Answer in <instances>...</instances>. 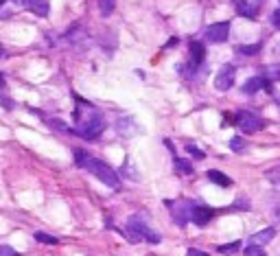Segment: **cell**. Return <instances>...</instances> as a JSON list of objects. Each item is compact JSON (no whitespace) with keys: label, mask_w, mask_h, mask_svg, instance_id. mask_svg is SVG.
Here are the masks:
<instances>
[{"label":"cell","mask_w":280,"mask_h":256,"mask_svg":"<svg viewBox=\"0 0 280 256\" xmlns=\"http://www.w3.org/2000/svg\"><path fill=\"white\" fill-rule=\"evenodd\" d=\"M75 156H77L75 160H77V164L81 166V169H86V171H90L92 175H97V178L101 182H105L107 186H119V175L114 173L112 166H107L105 162H101V160L90 156V153H86L83 149H77Z\"/></svg>","instance_id":"1"},{"label":"cell","mask_w":280,"mask_h":256,"mask_svg":"<svg viewBox=\"0 0 280 256\" xmlns=\"http://www.w3.org/2000/svg\"><path fill=\"white\" fill-rule=\"evenodd\" d=\"M127 235L131 241H149V243H160V235H156L138 215L129 217L127 221Z\"/></svg>","instance_id":"2"},{"label":"cell","mask_w":280,"mask_h":256,"mask_svg":"<svg viewBox=\"0 0 280 256\" xmlns=\"http://www.w3.org/2000/svg\"><path fill=\"white\" fill-rule=\"evenodd\" d=\"M103 129H105V121H103L101 116H94V119H86V121L79 123L77 134L88 138V140H97V138L103 134Z\"/></svg>","instance_id":"3"},{"label":"cell","mask_w":280,"mask_h":256,"mask_svg":"<svg viewBox=\"0 0 280 256\" xmlns=\"http://www.w3.org/2000/svg\"><path fill=\"white\" fill-rule=\"evenodd\" d=\"M237 125L245 131V134H254V131L265 127V121L259 119L254 112H239L237 114Z\"/></svg>","instance_id":"4"},{"label":"cell","mask_w":280,"mask_h":256,"mask_svg":"<svg viewBox=\"0 0 280 256\" xmlns=\"http://www.w3.org/2000/svg\"><path fill=\"white\" fill-rule=\"evenodd\" d=\"M234 77H237L234 66H230V64L221 66L219 72H217V77H215V88H217L219 92H228L232 88V83H234Z\"/></svg>","instance_id":"5"},{"label":"cell","mask_w":280,"mask_h":256,"mask_svg":"<svg viewBox=\"0 0 280 256\" xmlns=\"http://www.w3.org/2000/svg\"><path fill=\"white\" fill-rule=\"evenodd\" d=\"M230 38V22H217L206 29V40L212 44H221Z\"/></svg>","instance_id":"6"},{"label":"cell","mask_w":280,"mask_h":256,"mask_svg":"<svg viewBox=\"0 0 280 256\" xmlns=\"http://www.w3.org/2000/svg\"><path fill=\"white\" fill-rule=\"evenodd\" d=\"M193 204L190 202H186V200H182V202H178L173 206V219H175V223L178 225H186L188 221H190V217H193Z\"/></svg>","instance_id":"7"},{"label":"cell","mask_w":280,"mask_h":256,"mask_svg":"<svg viewBox=\"0 0 280 256\" xmlns=\"http://www.w3.org/2000/svg\"><path fill=\"white\" fill-rule=\"evenodd\" d=\"M212 208H208V206H195L193 208V217H190V221H193L195 225H206L212 219Z\"/></svg>","instance_id":"8"},{"label":"cell","mask_w":280,"mask_h":256,"mask_svg":"<svg viewBox=\"0 0 280 256\" xmlns=\"http://www.w3.org/2000/svg\"><path fill=\"white\" fill-rule=\"evenodd\" d=\"M24 5H26L29 11L35 13V16H40V18L48 16V0H24Z\"/></svg>","instance_id":"9"},{"label":"cell","mask_w":280,"mask_h":256,"mask_svg":"<svg viewBox=\"0 0 280 256\" xmlns=\"http://www.w3.org/2000/svg\"><path fill=\"white\" fill-rule=\"evenodd\" d=\"M276 237V230L274 228H265V230H261V232H256V235H252V239H249V243L252 245H267L271 239Z\"/></svg>","instance_id":"10"},{"label":"cell","mask_w":280,"mask_h":256,"mask_svg":"<svg viewBox=\"0 0 280 256\" xmlns=\"http://www.w3.org/2000/svg\"><path fill=\"white\" fill-rule=\"evenodd\" d=\"M206 57V48L202 42H190V60H193V66H200Z\"/></svg>","instance_id":"11"},{"label":"cell","mask_w":280,"mask_h":256,"mask_svg":"<svg viewBox=\"0 0 280 256\" xmlns=\"http://www.w3.org/2000/svg\"><path fill=\"white\" fill-rule=\"evenodd\" d=\"M206 175H208V180H210V182H215V184H219V186H230V184H232V180L228 178L226 173L217 171V169H210Z\"/></svg>","instance_id":"12"},{"label":"cell","mask_w":280,"mask_h":256,"mask_svg":"<svg viewBox=\"0 0 280 256\" xmlns=\"http://www.w3.org/2000/svg\"><path fill=\"white\" fill-rule=\"evenodd\" d=\"M261 88H265L263 79L261 77H252V79H247V81L243 83V92H245V94H256Z\"/></svg>","instance_id":"13"},{"label":"cell","mask_w":280,"mask_h":256,"mask_svg":"<svg viewBox=\"0 0 280 256\" xmlns=\"http://www.w3.org/2000/svg\"><path fill=\"white\" fill-rule=\"evenodd\" d=\"M234 3V7H237V11L241 13V16H245V18H249V20H254L256 18V7H247L245 5V0H232Z\"/></svg>","instance_id":"14"},{"label":"cell","mask_w":280,"mask_h":256,"mask_svg":"<svg viewBox=\"0 0 280 256\" xmlns=\"http://www.w3.org/2000/svg\"><path fill=\"white\" fill-rule=\"evenodd\" d=\"M265 77L269 79V81H280V64H271L265 68Z\"/></svg>","instance_id":"15"},{"label":"cell","mask_w":280,"mask_h":256,"mask_svg":"<svg viewBox=\"0 0 280 256\" xmlns=\"http://www.w3.org/2000/svg\"><path fill=\"white\" fill-rule=\"evenodd\" d=\"M219 254H234L241 250V241H232V243H226V245H219L217 247Z\"/></svg>","instance_id":"16"},{"label":"cell","mask_w":280,"mask_h":256,"mask_svg":"<svg viewBox=\"0 0 280 256\" xmlns=\"http://www.w3.org/2000/svg\"><path fill=\"white\" fill-rule=\"evenodd\" d=\"M173 162H175V169H178L180 173H184V175H190L193 173V166H190L186 160H182V158H173Z\"/></svg>","instance_id":"17"},{"label":"cell","mask_w":280,"mask_h":256,"mask_svg":"<svg viewBox=\"0 0 280 256\" xmlns=\"http://www.w3.org/2000/svg\"><path fill=\"white\" fill-rule=\"evenodd\" d=\"M114 0H99V9H101V13L103 16H109V13L114 11Z\"/></svg>","instance_id":"18"},{"label":"cell","mask_w":280,"mask_h":256,"mask_svg":"<svg viewBox=\"0 0 280 256\" xmlns=\"http://www.w3.org/2000/svg\"><path fill=\"white\" fill-rule=\"evenodd\" d=\"M35 239L42 241V243H48V245H57V243H60V239H57V237L44 235V232H35Z\"/></svg>","instance_id":"19"},{"label":"cell","mask_w":280,"mask_h":256,"mask_svg":"<svg viewBox=\"0 0 280 256\" xmlns=\"http://www.w3.org/2000/svg\"><path fill=\"white\" fill-rule=\"evenodd\" d=\"M230 149H232V151H243V149H245V140H243L241 136L230 138Z\"/></svg>","instance_id":"20"},{"label":"cell","mask_w":280,"mask_h":256,"mask_svg":"<svg viewBox=\"0 0 280 256\" xmlns=\"http://www.w3.org/2000/svg\"><path fill=\"white\" fill-rule=\"evenodd\" d=\"M245 256H267V254H265L261 245H249V247H245Z\"/></svg>","instance_id":"21"},{"label":"cell","mask_w":280,"mask_h":256,"mask_svg":"<svg viewBox=\"0 0 280 256\" xmlns=\"http://www.w3.org/2000/svg\"><path fill=\"white\" fill-rule=\"evenodd\" d=\"M261 50V44H252V46H239V53L243 55H256Z\"/></svg>","instance_id":"22"},{"label":"cell","mask_w":280,"mask_h":256,"mask_svg":"<svg viewBox=\"0 0 280 256\" xmlns=\"http://www.w3.org/2000/svg\"><path fill=\"white\" fill-rule=\"evenodd\" d=\"M186 151L190 153V156H195L197 160H204V158H206V153H204L202 149H197L195 145H186Z\"/></svg>","instance_id":"23"},{"label":"cell","mask_w":280,"mask_h":256,"mask_svg":"<svg viewBox=\"0 0 280 256\" xmlns=\"http://www.w3.org/2000/svg\"><path fill=\"white\" fill-rule=\"evenodd\" d=\"M267 180L274 182V184H278V182H280V166H276V169H269V171H267Z\"/></svg>","instance_id":"24"},{"label":"cell","mask_w":280,"mask_h":256,"mask_svg":"<svg viewBox=\"0 0 280 256\" xmlns=\"http://www.w3.org/2000/svg\"><path fill=\"white\" fill-rule=\"evenodd\" d=\"M0 256H20L11 245H0Z\"/></svg>","instance_id":"25"},{"label":"cell","mask_w":280,"mask_h":256,"mask_svg":"<svg viewBox=\"0 0 280 256\" xmlns=\"http://www.w3.org/2000/svg\"><path fill=\"white\" fill-rule=\"evenodd\" d=\"M0 103H3L7 109H11V107H13V101H11L9 97H5V94H0Z\"/></svg>","instance_id":"26"},{"label":"cell","mask_w":280,"mask_h":256,"mask_svg":"<svg viewBox=\"0 0 280 256\" xmlns=\"http://www.w3.org/2000/svg\"><path fill=\"white\" fill-rule=\"evenodd\" d=\"M271 24H274V26H278V29H280V9H278V11H274V13H271Z\"/></svg>","instance_id":"27"},{"label":"cell","mask_w":280,"mask_h":256,"mask_svg":"<svg viewBox=\"0 0 280 256\" xmlns=\"http://www.w3.org/2000/svg\"><path fill=\"white\" fill-rule=\"evenodd\" d=\"M188 256H208V254H204L200 250H188Z\"/></svg>","instance_id":"28"},{"label":"cell","mask_w":280,"mask_h":256,"mask_svg":"<svg viewBox=\"0 0 280 256\" xmlns=\"http://www.w3.org/2000/svg\"><path fill=\"white\" fill-rule=\"evenodd\" d=\"M0 88H5V77L0 75Z\"/></svg>","instance_id":"29"},{"label":"cell","mask_w":280,"mask_h":256,"mask_svg":"<svg viewBox=\"0 0 280 256\" xmlns=\"http://www.w3.org/2000/svg\"><path fill=\"white\" fill-rule=\"evenodd\" d=\"M3 53H5V50H3V44H0V57H3Z\"/></svg>","instance_id":"30"},{"label":"cell","mask_w":280,"mask_h":256,"mask_svg":"<svg viewBox=\"0 0 280 256\" xmlns=\"http://www.w3.org/2000/svg\"><path fill=\"white\" fill-rule=\"evenodd\" d=\"M5 3H7V0H0V5H5Z\"/></svg>","instance_id":"31"},{"label":"cell","mask_w":280,"mask_h":256,"mask_svg":"<svg viewBox=\"0 0 280 256\" xmlns=\"http://www.w3.org/2000/svg\"><path fill=\"white\" fill-rule=\"evenodd\" d=\"M278 105H280V99H278Z\"/></svg>","instance_id":"32"}]
</instances>
